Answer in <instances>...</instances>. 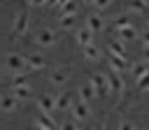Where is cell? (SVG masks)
Here are the masks:
<instances>
[{"label": "cell", "instance_id": "obj_1", "mask_svg": "<svg viewBox=\"0 0 149 130\" xmlns=\"http://www.w3.org/2000/svg\"><path fill=\"white\" fill-rule=\"evenodd\" d=\"M88 81L93 84V88L98 91V95H107V98H109V95L114 93V91H112V84H109V77L102 74V72H93Z\"/></svg>", "mask_w": 149, "mask_h": 130}, {"label": "cell", "instance_id": "obj_2", "mask_svg": "<svg viewBox=\"0 0 149 130\" xmlns=\"http://www.w3.org/2000/svg\"><path fill=\"white\" fill-rule=\"evenodd\" d=\"M58 42V32L54 30V28H42V30H37V35H35V44L37 46H54Z\"/></svg>", "mask_w": 149, "mask_h": 130}, {"label": "cell", "instance_id": "obj_3", "mask_svg": "<svg viewBox=\"0 0 149 130\" xmlns=\"http://www.w3.org/2000/svg\"><path fill=\"white\" fill-rule=\"evenodd\" d=\"M30 30V14L28 12H19L14 16V23H12V32L14 35H26Z\"/></svg>", "mask_w": 149, "mask_h": 130}, {"label": "cell", "instance_id": "obj_4", "mask_svg": "<svg viewBox=\"0 0 149 130\" xmlns=\"http://www.w3.org/2000/svg\"><path fill=\"white\" fill-rule=\"evenodd\" d=\"M5 65L12 70V74H14V72H26V56L19 53V51H12V53H7Z\"/></svg>", "mask_w": 149, "mask_h": 130}, {"label": "cell", "instance_id": "obj_5", "mask_svg": "<svg viewBox=\"0 0 149 130\" xmlns=\"http://www.w3.org/2000/svg\"><path fill=\"white\" fill-rule=\"evenodd\" d=\"M44 67H47V58H44L42 53L33 51V53L26 56V70H28V72H40V70H44Z\"/></svg>", "mask_w": 149, "mask_h": 130}, {"label": "cell", "instance_id": "obj_6", "mask_svg": "<svg viewBox=\"0 0 149 130\" xmlns=\"http://www.w3.org/2000/svg\"><path fill=\"white\" fill-rule=\"evenodd\" d=\"M9 93H12L19 102H28V100H33V88H30L28 81H26V84H12Z\"/></svg>", "mask_w": 149, "mask_h": 130}, {"label": "cell", "instance_id": "obj_7", "mask_svg": "<svg viewBox=\"0 0 149 130\" xmlns=\"http://www.w3.org/2000/svg\"><path fill=\"white\" fill-rule=\"evenodd\" d=\"M37 109L42 111V114H56L58 111V107H56V98L54 95H49V93H44V95H40L37 98Z\"/></svg>", "mask_w": 149, "mask_h": 130}, {"label": "cell", "instance_id": "obj_8", "mask_svg": "<svg viewBox=\"0 0 149 130\" xmlns=\"http://www.w3.org/2000/svg\"><path fill=\"white\" fill-rule=\"evenodd\" d=\"M70 114H72V121H77V123H84V121H88V118H91L88 104H86V102H81V100H77V102L72 104Z\"/></svg>", "mask_w": 149, "mask_h": 130}, {"label": "cell", "instance_id": "obj_9", "mask_svg": "<svg viewBox=\"0 0 149 130\" xmlns=\"http://www.w3.org/2000/svg\"><path fill=\"white\" fill-rule=\"evenodd\" d=\"M68 79H70V70H68V67H63V65H58V67L49 74V84H51V86H58V88H61V86H65V84H68Z\"/></svg>", "mask_w": 149, "mask_h": 130}, {"label": "cell", "instance_id": "obj_10", "mask_svg": "<svg viewBox=\"0 0 149 130\" xmlns=\"http://www.w3.org/2000/svg\"><path fill=\"white\" fill-rule=\"evenodd\" d=\"M107 77H109V84H112V91H114V95L121 100V98H123V93H126V81H123L121 72H114V70H112Z\"/></svg>", "mask_w": 149, "mask_h": 130}, {"label": "cell", "instance_id": "obj_11", "mask_svg": "<svg viewBox=\"0 0 149 130\" xmlns=\"http://www.w3.org/2000/svg\"><path fill=\"white\" fill-rule=\"evenodd\" d=\"M19 100L12 95V93H0V111H5V114H14L16 109H19Z\"/></svg>", "mask_w": 149, "mask_h": 130}, {"label": "cell", "instance_id": "obj_12", "mask_svg": "<svg viewBox=\"0 0 149 130\" xmlns=\"http://www.w3.org/2000/svg\"><path fill=\"white\" fill-rule=\"evenodd\" d=\"M74 42L84 49V46H88V44H93V30H88L86 26L84 28H77L74 30Z\"/></svg>", "mask_w": 149, "mask_h": 130}, {"label": "cell", "instance_id": "obj_13", "mask_svg": "<svg viewBox=\"0 0 149 130\" xmlns=\"http://www.w3.org/2000/svg\"><path fill=\"white\" fill-rule=\"evenodd\" d=\"M77 95H79V100H81V102H86V104H88V102H93V100L98 98V91H95V88H93V84L88 81V84H81V86H79Z\"/></svg>", "mask_w": 149, "mask_h": 130}, {"label": "cell", "instance_id": "obj_14", "mask_svg": "<svg viewBox=\"0 0 149 130\" xmlns=\"http://www.w3.org/2000/svg\"><path fill=\"white\" fill-rule=\"evenodd\" d=\"M107 49H109V53H112V56H119V58H128V53H126V42H121L119 37L109 39Z\"/></svg>", "mask_w": 149, "mask_h": 130}, {"label": "cell", "instance_id": "obj_15", "mask_svg": "<svg viewBox=\"0 0 149 130\" xmlns=\"http://www.w3.org/2000/svg\"><path fill=\"white\" fill-rule=\"evenodd\" d=\"M86 28L88 30H93V32H100L102 28H105V21H102V16L100 14H88V19H86Z\"/></svg>", "mask_w": 149, "mask_h": 130}, {"label": "cell", "instance_id": "obj_16", "mask_svg": "<svg viewBox=\"0 0 149 130\" xmlns=\"http://www.w3.org/2000/svg\"><path fill=\"white\" fill-rule=\"evenodd\" d=\"M33 125H37V128H42V130H54L56 125H54V116L51 114H37V118H35V123Z\"/></svg>", "mask_w": 149, "mask_h": 130}, {"label": "cell", "instance_id": "obj_17", "mask_svg": "<svg viewBox=\"0 0 149 130\" xmlns=\"http://www.w3.org/2000/svg\"><path fill=\"white\" fill-rule=\"evenodd\" d=\"M72 95L70 93H61V95H56V107H58V111H68V109H72Z\"/></svg>", "mask_w": 149, "mask_h": 130}, {"label": "cell", "instance_id": "obj_18", "mask_svg": "<svg viewBox=\"0 0 149 130\" xmlns=\"http://www.w3.org/2000/svg\"><path fill=\"white\" fill-rule=\"evenodd\" d=\"M137 35H140V32H137L135 26H126V28L119 30V39H121V42H133V39H137Z\"/></svg>", "mask_w": 149, "mask_h": 130}, {"label": "cell", "instance_id": "obj_19", "mask_svg": "<svg viewBox=\"0 0 149 130\" xmlns=\"http://www.w3.org/2000/svg\"><path fill=\"white\" fill-rule=\"evenodd\" d=\"M81 53H84V58H86V60H93V63H95V60H100V49H98L95 44L84 46V49H81Z\"/></svg>", "mask_w": 149, "mask_h": 130}, {"label": "cell", "instance_id": "obj_20", "mask_svg": "<svg viewBox=\"0 0 149 130\" xmlns=\"http://www.w3.org/2000/svg\"><path fill=\"white\" fill-rule=\"evenodd\" d=\"M147 0H128V12H133V14H144L147 12Z\"/></svg>", "mask_w": 149, "mask_h": 130}, {"label": "cell", "instance_id": "obj_21", "mask_svg": "<svg viewBox=\"0 0 149 130\" xmlns=\"http://www.w3.org/2000/svg\"><path fill=\"white\" fill-rule=\"evenodd\" d=\"M109 65L114 67V72H121L126 67V58H119V56H112L109 53Z\"/></svg>", "mask_w": 149, "mask_h": 130}, {"label": "cell", "instance_id": "obj_22", "mask_svg": "<svg viewBox=\"0 0 149 130\" xmlns=\"http://www.w3.org/2000/svg\"><path fill=\"white\" fill-rule=\"evenodd\" d=\"M72 23H74V14H61L58 16V26L61 28H70Z\"/></svg>", "mask_w": 149, "mask_h": 130}, {"label": "cell", "instance_id": "obj_23", "mask_svg": "<svg viewBox=\"0 0 149 130\" xmlns=\"http://www.w3.org/2000/svg\"><path fill=\"white\" fill-rule=\"evenodd\" d=\"M126 26H130L128 14H119V16L114 19V28H116V30H121V28H126Z\"/></svg>", "mask_w": 149, "mask_h": 130}, {"label": "cell", "instance_id": "obj_24", "mask_svg": "<svg viewBox=\"0 0 149 130\" xmlns=\"http://www.w3.org/2000/svg\"><path fill=\"white\" fill-rule=\"evenodd\" d=\"M93 7H95L98 12H105L107 7H112V0H95V2H93Z\"/></svg>", "mask_w": 149, "mask_h": 130}, {"label": "cell", "instance_id": "obj_25", "mask_svg": "<svg viewBox=\"0 0 149 130\" xmlns=\"http://www.w3.org/2000/svg\"><path fill=\"white\" fill-rule=\"evenodd\" d=\"M116 130H137V128H135V123H133V121L123 118V121H119V128H116Z\"/></svg>", "mask_w": 149, "mask_h": 130}, {"label": "cell", "instance_id": "obj_26", "mask_svg": "<svg viewBox=\"0 0 149 130\" xmlns=\"http://www.w3.org/2000/svg\"><path fill=\"white\" fill-rule=\"evenodd\" d=\"M61 14H77V9H74V0H70V2L58 12V16H61Z\"/></svg>", "mask_w": 149, "mask_h": 130}, {"label": "cell", "instance_id": "obj_27", "mask_svg": "<svg viewBox=\"0 0 149 130\" xmlns=\"http://www.w3.org/2000/svg\"><path fill=\"white\" fill-rule=\"evenodd\" d=\"M68 2H70V0H49V7H54L56 12H61V9H63Z\"/></svg>", "mask_w": 149, "mask_h": 130}, {"label": "cell", "instance_id": "obj_28", "mask_svg": "<svg viewBox=\"0 0 149 130\" xmlns=\"http://www.w3.org/2000/svg\"><path fill=\"white\" fill-rule=\"evenodd\" d=\"M133 74H135V81H137V79H142V77L147 74V67H144V65H135V70H133Z\"/></svg>", "mask_w": 149, "mask_h": 130}, {"label": "cell", "instance_id": "obj_29", "mask_svg": "<svg viewBox=\"0 0 149 130\" xmlns=\"http://www.w3.org/2000/svg\"><path fill=\"white\" fill-rule=\"evenodd\" d=\"M79 125H81V123H77V121H68V123L61 125V130H81Z\"/></svg>", "mask_w": 149, "mask_h": 130}, {"label": "cell", "instance_id": "obj_30", "mask_svg": "<svg viewBox=\"0 0 149 130\" xmlns=\"http://www.w3.org/2000/svg\"><path fill=\"white\" fill-rule=\"evenodd\" d=\"M137 86H140L142 91H149V72H147L142 79H137Z\"/></svg>", "mask_w": 149, "mask_h": 130}, {"label": "cell", "instance_id": "obj_31", "mask_svg": "<svg viewBox=\"0 0 149 130\" xmlns=\"http://www.w3.org/2000/svg\"><path fill=\"white\" fill-rule=\"evenodd\" d=\"M28 5L30 7H44V5H49V0H28Z\"/></svg>", "mask_w": 149, "mask_h": 130}, {"label": "cell", "instance_id": "obj_32", "mask_svg": "<svg viewBox=\"0 0 149 130\" xmlns=\"http://www.w3.org/2000/svg\"><path fill=\"white\" fill-rule=\"evenodd\" d=\"M142 42H144V44H147V46H149V28H147V30H144V32H142Z\"/></svg>", "mask_w": 149, "mask_h": 130}, {"label": "cell", "instance_id": "obj_33", "mask_svg": "<svg viewBox=\"0 0 149 130\" xmlns=\"http://www.w3.org/2000/svg\"><path fill=\"white\" fill-rule=\"evenodd\" d=\"M91 130H107V128H105V123H98V125H93Z\"/></svg>", "mask_w": 149, "mask_h": 130}, {"label": "cell", "instance_id": "obj_34", "mask_svg": "<svg viewBox=\"0 0 149 130\" xmlns=\"http://www.w3.org/2000/svg\"><path fill=\"white\" fill-rule=\"evenodd\" d=\"M144 60L149 63V46H144Z\"/></svg>", "mask_w": 149, "mask_h": 130}, {"label": "cell", "instance_id": "obj_35", "mask_svg": "<svg viewBox=\"0 0 149 130\" xmlns=\"http://www.w3.org/2000/svg\"><path fill=\"white\" fill-rule=\"evenodd\" d=\"M81 2H84V5H93L95 0H81Z\"/></svg>", "mask_w": 149, "mask_h": 130}, {"label": "cell", "instance_id": "obj_36", "mask_svg": "<svg viewBox=\"0 0 149 130\" xmlns=\"http://www.w3.org/2000/svg\"><path fill=\"white\" fill-rule=\"evenodd\" d=\"M33 130H42V128H37V125H33Z\"/></svg>", "mask_w": 149, "mask_h": 130}, {"label": "cell", "instance_id": "obj_37", "mask_svg": "<svg viewBox=\"0 0 149 130\" xmlns=\"http://www.w3.org/2000/svg\"><path fill=\"white\" fill-rule=\"evenodd\" d=\"M0 81H2V72H0Z\"/></svg>", "mask_w": 149, "mask_h": 130}]
</instances>
